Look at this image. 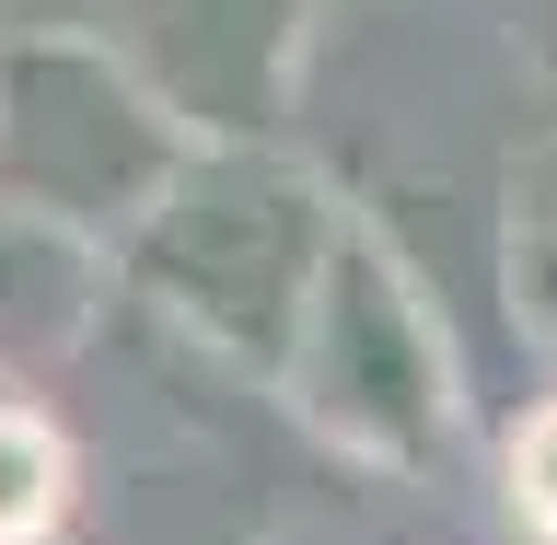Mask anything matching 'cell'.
I'll use <instances>...</instances> for the list:
<instances>
[{"label": "cell", "mask_w": 557, "mask_h": 545, "mask_svg": "<svg viewBox=\"0 0 557 545\" xmlns=\"http://www.w3.org/2000/svg\"><path fill=\"white\" fill-rule=\"evenodd\" d=\"M59 522V442L0 407V545H35Z\"/></svg>", "instance_id": "6da1fadb"}, {"label": "cell", "mask_w": 557, "mask_h": 545, "mask_svg": "<svg viewBox=\"0 0 557 545\" xmlns=\"http://www.w3.org/2000/svg\"><path fill=\"white\" fill-rule=\"evenodd\" d=\"M522 511H534V522L557 534V407L534 418V430H522Z\"/></svg>", "instance_id": "7a4b0ae2"}]
</instances>
